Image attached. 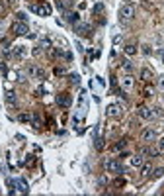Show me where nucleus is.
<instances>
[{"mask_svg":"<svg viewBox=\"0 0 164 196\" xmlns=\"http://www.w3.org/2000/svg\"><path fill=\"white\" fill-rule=\"evenodd\" d=\"M76 32L80 35H86V33H90V26L88 24H76Z\"/></svg>","mask_w":164,"mask_h":196,"instance_id":"ddd939ff","label":"nucleus"},{"mask_svg":"<svg viewBox=\"0 0 164 196\" xmlns=\"http://www.w3.org/2000/svg\"><path fill=\"white\" fill-rule=\"evenodd\" d=\"M133 18H135V6H133L131 2L123 4L121 8H119V20L121 22H131Z\"/></svg>","mask_w":164,"mask_h":196,"instance_id":"f257e3e1","label":"nucleus"},{"mask_svg":"<svg viewBox=\"0 0 164 196\" xmlns=\"http://www.w3.org/2000/svg\"><path fill=\"white\" fill-rule=\"evenodd\" d=\"M57 6H59L61 10H66V8H70V0H59Z\"/></svg>","mask_w":164,"mask_h":196,"instance_id":"aec40b11","label":"nucleus"},{"mask_svg":"<svg viewBox=\"0 0 164 196\" xmlns=\"http://www.w3.org/2000/svg\"><path fill=\"white\" fill-rule=\"evenodd\" d=\"M14 184L18 186V190H20L22 194H27V192H29V188H27V183H26V180L18 178V180H14Z\"/></svg>","mask_w":164,"mask_h":196,"instance_id":"9b49d317","label":"nucleus"},{"mask_svg":"<svg viewBox=\"0 0 164 196\" xmlns=\"http://www.w3.org/2000/svg\"><path fill=\"white\" fill-rule=\"evenodd\" d=\"M66 20H69L70 24H78V14L76 12H66Z\"/></svg>","mask_w":164,"mask_h":196,"instance_id":"dca6fc26","label":"nucleus"},{"mask_svg":"<svg viewBox=\"0 0 164 196\" xmlns=\"http://www.w3.org/2000/svg\"><path fill=\"white\" fill-rule=\"evenodd\" d=\"M57 104H59V106H63V108H69V106L72 104V98H70V94H66V92L59 94V96H57Z\"/></svg>","mask_w":164,"mask_h":196,"instance_id":"423d86ee","label":"nucleus"},{"mask_svg":"<svg viewBox=\"0 0 164 196\" xmlns=\"http://www.w3.org/2000/svg\"><path fill=\"white\" fill-rule=\"evenodd\" d=\"M137 114H139L143 120H154V116H156V112H154V110H151L148 106H139Z\"/></svg>","mask_w":164,"mask_h":196,"instance_id":"20e7f679","label":"nucleus"},{"mask_svg":"<svg viewBox=\"0 0 164 196\" xmlns=\"http://www.w3.org/2000/svg\"><path fill=\"white\" fill-rule=\"evenodd\" d=\"M31 120V114H22L20 116V122H29Z\"/></svg>","mask_w":164,"mask_h":196,"instance_id":"393cba45","label":"nucleus"},{"mask_svg":"<svg viewBox=\"0 0 164 196\" xmlns=\"http://www.w3.org/2000/svg\"><path fill=\"white\" fill-rule=\"evenodd\" d=\"M31 124H33V128H41L43 126V122H41V118H39V114H37V112L31 114Z\"/></svg>","mask_w":164,"mask_h":196,"instance_id":"4468645a","label":"nucleus"},{"mask_svg":"<svg viewBox=\"0 0 164 196\" xmlns=\"http://www.w3.org/2000/svg\"><path fill=\"white\" fill-rule=\"evenodd\" d=\"M154 139H156V132H154V129H143V133H141V141L152 143Z\"/></svg>","mask_w":164,"mask_h":196,"instance_id":"0eeeda50","label":"nucleus"},{"mask_svg":"<svg viewBox=\"0 0 164 196\" xmlns=\"http://www.w3.org/2000/svg\"><path fill=\"white\" fill-rule=\"evenodd\" d=\"M123 51H125V55H129V57H133V55H135V53H137V47H135V45H133V43H129V45H125V49H123Z\"/></svg>","mask_w":164,"mask_h":196,"instance_id":"2eb2a0df","label":"nucleus"},{"mask_svg":"<svg viewBox=\"0 0 164 196\" xmlns=\"http://www.w3.org/2000/svg\"><path fill=\"white\" fill-rule=\"evenodd\" d=\"M31 10L37 12L39 16H49V14H51V6L45 4V2H43V4H31Z\"/></svg>","mask_w":164,"mask_h":196,"instance_id":"39448f33","label":"nucleus"},{"mask_svg":"<svg viewBox=\"0 0 164 196\" xmlns=\"http://www.w3.org/2000/svg\"><path fill=\"white\" fill-rule=\"evenodd\" d=\"M121 67H123L125 71H127V73H131V71H133V65H131V61H129V59H123Z\"/></svg>","mask_w":164,"mask_h":196,"instance_id":"4be33fe9","label":"nucleus"},{"mask_svg":"<svg viewBox=\"0 0 164 196\" xmlns=\"http://www.w3.org/2000/svg\"><path fill=\"white\" fill-rule=\"evenodd\" d=\"M6 102H10V104H12V102H16V94H14L12 90H10V92H6Z\"/></svg>","mask_w":164,"mask_h":196,"instance_id":"5701e85b","label":"nucleus"},{"mask_svg":"<svg viewBox=\"0 0 164 196\" xmlns=\"http://www.w3.org/2000/svg\"><path fill=\"white\" fill-rule=\"evenodd\" d=\"M49 45H51V41H49V39H41V45H39V47H41V49H47Z\"/></svg>","mask_w":164,"mask_h":196,"instance_id":"bb28decb","label":"nucleus"},{"mask_svg":"<svg viewBox=\"0 0 164 196\" xmlns=\"http://www.w3.org/2000/svg\"><path fill=\"white\" fill-rule=\"evenodd\" d=\"M141 169H143V177H151V173H152V167L148 165V163H143V167H141Z\"/></svg>","mask_w":164,"mask_h":196,"instance_id":"6ab92c4d","label":"nucleus"},{"mask_svg":"<svg viewBox=\"0 0 164 196\" xmlns=\"http://www.w3.org/2000/svg\"><path fill=\"white\" fill-rule=\"evenodd\" d=\"M141 78L148 83V81L152 78V71H148V69H143V71H141Z\"/></svg>","mask_w":164,"mask_h":196,"instance_id":"f3484780","label":"nucleus"},{"mask_svg":"<svg viewBox=\"0 0 164 196\" xmlns=\"http://www.w3.org/2000/svg\"><path fill=\"white\" fill-rule=\"evenodd\" d=\"M125 145H127V141H125V139H121V141H117V143H115V149H123Z\"/></svg>","mask_w":164,"mask_h":196,"instance_id":"a878e982","label":"nucleus"},{"mask_svg":"<svg viewBox=\"0 0 164 196\" xmlns=\"http://www.w3.org/2000/svg\"><path fill=\"white\" fill-rule=\"evenodd\" d=\"M12 32L16 35H26L29 32V28H27L26 22H14V24H12Z\"/></svg>","mask_w":164,"mask_h":196,"instance_id":"7ed1b4c3","label":"nucleus"},{"mask_svg":"<svg viewBox=\"0 0 164 196\" xmlns=\"http://www.w3.org/2000/svg\"><path fill=\"white\" fill-rule=\"evenodd\" d=\"M156 149H158L160 153H164V137H162V139L158 141V147H156Z\"/></svg>","mask_w":164,"mask_h":196,"instance_id":"cd10ccee","label":"nucleus"},{"mask_svg":"<svg viewBox=\"0 0 164 196\" xmlns=\"http://www.w3.org/2000/svg\"><path fill=\"white\" fill-rule=\"evenodd\" d=\"M121 86H123L125 90H131L133 86H135V78H133L131 75H125V77L121 78Z\"/></svg>","mask_w":164,"mask_h":196,"instance_id":"1a4fd4ad","label":"nucleus"},{"mask_svg":"<svg viewBox=\"0 0 164 196\" xmlns=\"http://www.w3.org/2000/svg\"><path fill=\"white\" fill-rule=\"evenodd\" d=\"M29 73H31V75H35L37 78H39V81H41L43 77H45V75H43V71H41V69H37V67H29Z\"/></svg>","mask_w":164,"mask_h":196,"instance_id":"a211bd4d","label":"nucleus"},{"mask_svg":"<svg viewBox=\"0 0 164 196\" xmlns=\"http://www.w3.org/2000/svg\"><path fill=\"white\" fill-rule=\"evenodd\" d=\"M129 163H131V167H135V169L143 167V163H145V157H143V153H141V155H133Z\"/></svg>","mask_w":164,"mask_h":196,"instance_id":"9d476101","label":"nucleus"},{"mask_svg":"<svg viewBox=\"0 0 164 196\" xmlns=\"http://www.w3.org/2000/svg\"><path fill=\"white\" fill-rule=\"evenodd\" d=\"M162 175H164V169L160 167V169H156V171L152 173V178H158V177H162Z\"/></svg>","mask_w":164,"mask_h":196,"instance_id":"b1692460","label":"nucleus"},{"mask_svg":"<svg viewBox=\"0 0 164 196\" xmlns=\"http://www.w3.org/2000/svg\"><path fill=\"white\" fill-rule=\"evenodd\" d=\"M143 155H147V157H158L160 155V151L158 149H154V147H145L143 151H141Z\"/></svg>","mask_w":164,"mask_h":196,"instance_id":"f8f14e48","label":"nucleus"},{"mask_svg":"<svg viewBox=\"0 0 164 196\" xmlns=\"http://www.w3.org/2000/svg\"><path fill=\"white\" fill-rule=\"evenodd\" d=\"M70 83H78V75H70Z\"/></svg>","mask_w":164,"mask_h":196,"instance_id":"7c9ffc66","label":"nucleus"},{"mask_svg":"<svg viewBox=\"0 0 164 196\" xmlns=\"http://www.w3.org/2000/svg\"><path fill=\"white\" fill-rule=\"evenodd\" d=\"M121 106L119 104H109L108 106V110H106V114L109 116V118H119V116H121Z\"/></svg>","mask_w":164,"mask_h":196,"instance_id":"6e6552de","label":"nucleus"},{"mask_svg":"<svg viewBox=\"0 0 164 196\" xmlns=\"http://www.w3.org/2000/svg\"><path fill=\"white\" fill-rule=\"evenodd\" d=\"M14 55H16V57H24V55H26V47L18 45L16 49H14Z\"/></svg>","mask_w":164,"mask_h":196,"instance_id":"412c9836","label":"nucleus"},{"mask_svg":"<svg viewBox=\"0 0 164 196\" xmlns=\"http://www.w3.org/2000/svg\"><path fill=\"white\" fill-rule=\"evenodd\" d=\"M108 173H115V175H123V165L117 161V159H108L106 163H104Z\"/></svg>","mask_w":164,"mask_h":196,"instance_id":"f03ea898","label":"nucleus"},{"mask_svg":"<svg viewBox=\"0 0 164 196\" xmlns=\"http://www.w3.org/2000/svg\"><path fill=\"white\" fill-rule=\"evenodd\" d=\"M102 10H104V6H102V4H96V6H94V14H100Z\"/></svg>","mask_w":164,"mask_h":196,"instance_id":"c85d7f7f","label":"nucleus"},{"mask_svg":"<svg viewBox=\"0 0 164 196\" xmlns=\"http://www.w3.org/2000/svg\"><path fill=\"white\" fill-rule=\"evenodd\" d=\"M26 20H27V16H26L24 12H20V14H18V22H26Z\"/></svg>","mask_w":164,"mask_h":196,"instance_id":"c756f323","label":"nucleus"}]
</instances>
